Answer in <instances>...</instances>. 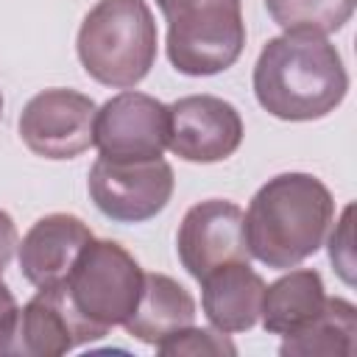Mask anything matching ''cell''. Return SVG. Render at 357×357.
I'll return each mask as SVG.
<instances>
[{
  "instance_id": "6",
  "label": "cell",
  "mask_w": 357,
  "mask_h": 357,
  "mask_svg": "<svg viewBox=\"0 0 357 357\" xmlns=\"http://www.w3.org/2000/svg\"><path fill=\"white\" fill-rule=\"evenodd\" d=\"M106 332L89 324L73 304L67 284L36 287V296L17 310L8 329L0 335V354L59 357L84 343L100 340Z\"/></svg>"
},
{
  "instance_id": "12",
  "label": "cell",
  "mask_w": 357,
  "mask_h": 357,
  "mask_svg": "<svg viewBox=\"0 0 357 357\" xmlns=\"http://www.w3.org/2000/svg\"><path fill=\"white\" fill-rule=\"evenodd\" d=\"M92 229L70 212H50L39 218L17 243V259L25 282L50 287L70 276L78 254L92 240Z\"/></svg>"
},
{
  "instance_id": "9",
  "label": "cell",
  "mask_w": 357,
  "mask_h": 357,
  "mask_svg": "<svg viewBox=\"0 0 357 357\" xmlns=\"http://www.w3.org/2000/svg\"><path fill=\"white\" fill-rule=\"evenodd\" d=\"M95 100L75 89H42L20 112V139L45 159H75L92 145Z\"/></svg>"
},
{
  "instance_id": "11",
  "label": "cell",
  "mask_w": 357,
  "mask_h": 357,
  "mask_svg": "<svg viewBox=\"0 0 357 357\" xmlns=\"http://www.w3.org/2000/svg\"><path fill=\"white\" fill-rule=\"evenodd\" d=\"M245 215L234 201L209 198L190 206L178 223L176 251L184 271L198 282L226 262H248Z\"/></svg>"
},
{
  "instance_id": "8",
  "label": "cell",
  "mask_w": 357,
  "mask_h": 357,
  "mask_svg": "<svg viewBox=\"0 0 357 357\" xmlns=\"http://www.w3.org/2000/svg\"><path fill=\"white\" fill-rule=\"evenodd\" d=\"M170 114L162 100L145 92L123 89L95 112L92 145L103 159L145 162L159 159L167 148Z\"/></svg>"
},
{
  "instance_id": "10",
  "label": "cell",
  "mask_w": 357,
  "mask_h": 357,
  "mask_svg": "<svg viewBox=\"0 0 357 357\" xmlns=\"http://www.w3.org/2000/svg\"><path fill=\"white\" fill-rule=\"evenodd\" d=\"M167 148L195 165L229 159L243 142V117L234 103L218 95H184L167 106Z\"/></svg>"
},
{
  "instance_id": "13",
  "label": "cell",
  "mask_w": 357,
  "mask_h": 357,
  "mask_svg": "<svg viewBox=\"0 0 357 357\" xmlns=\"http://www.w3.org/2000/svg\"><path fill=\"white\" fill-rule=\"evenodd\" d=\"M201 282V307L212 329L223 335L248 332L259 321L265 279L248 262H226Z\"/></svg>"
},
{
  "instance_id": "20",
  "label": "cell",
  "mask_w": 357,
  "mask_h": 357,
  "mask_svg": "<svg viewBox=\"0 0 357 357\" xmlns=\"http://www.w3.org/2000/svg\"><path fill=\"white\" fill-rule=\"evenodd\" d=\"M17 243H20V237H17L14 218L6 209H0V273L8 268V262L17 251Z\"/></svg>"
},
{
  "instance_id": "22",
  "label": "cell",
  "mask_w": 357,
  "mask_h": 357,
  "mask_svg": "<svg viewBox=\"0 0 357 357\" xmlns=\"http://www.w3.org/2000/svg\"><path fill=\"white\" fill-rule=\"evenodd\" d=\"M0 117H3V95H0Z\"/></svg>"
},
{
  "instance_id": "16",
  "label": "cell",
  "mask_w": 357,
  "mask_h": 357,
  "mask_svg": "<svg viewBox=\"0 0 357 357\" xmlns=\"http://www.w3.org/2000/svg\"><path fill=\"white\" fill-rule=\"evenodd\" d=\"M357 351V310L346 298H326L324 310L298 332L284 335L282 357H351Z\"/></svg>"
},
{
  "instance_id": "7",
  "label": "cell",
  "mask_w": 357,
  "mask_h": 357,
  "mask_svg": "<svg viewBox=\"0 0 357 357\" xmlns=\"http://www.w3.org/2000/svg\"><path fill=\"white\" fill-rule=\"evenodd\" d=\"M173 187V167L162 156L145 162H114L98 156L86 178L92 204L114 223H142L156 218L170 204Z\"/></svg>"
},
{
  "instance_id": "15",
  "label": "cell",
  "mask_w": 357,
  "mask_h": 357,
  "mask_svg": "<svg viewBox=\"0 0 357 357\" xmlns=\"http://www.w3.org/2000/svg\"><path fill=\"white\" fill-rule=\"evenodd\" d=\"M324 301H326V293H324L321 273L312 268H298L265 284L259 321L265 332L284 337L304 329L324 310Z\"/></svg>"
},
{
  "instance_id": "1",
  "label": "cell",
  "mask_w": 357,
  "mask_h": 357,
  "mask_svg": "<svg viewBox=\"0 0 357 357\" xmlns=\"http://www.w3.org/2000/svg\"><path fill=\"white\" fill-rule=\"evenodd\" d=\"M251 84L257 103L268 114L304 123L321 120L343 103L349 73L340 50L326 36L284 31L259 50Z\"/></svg>"
},
{
  "instance_id": "3",
  "label": "cell",
  "mask_w": 357,
  "mask_h": 357,
  "mask_svg": "<svg viewBox=\"0 0 357 357\" xmlns=\"http://www.w3.org/2000/svg\"><path fill=\"white\" fill-rule=\"evenodd\" d=\"M78 61L89 78L112 89L137 86L156 64L159 33L145 0H98L75 39Z\"/></svg>"
},
{
  "instance_id": "4",
  "label": "cell",
  "mask_w": 357,
  "mask_h": 357,
  "mask_svg": "<svg viewBox=\"0 0 357 357\" xmlns=\"http://www.w3.org/2000/svg\"><path fill=\"white\" fill-rule=\"evenodd\" d=\"M167 20V59L181 75H218L245 47L240 0H156Z\"/></svg>"
},
{
  "instance_id": "2",
  "label": "cell",
  "mask_w": 357,
  "mask_h": 357,
  "mask_svg": "<svg viewBox=\"0 0 357 357\" xmlns=\"http://www.w3.org/2000/svg\"><path fill=\"white\" fill-rule=\"evenodd\" d=\"M243 215L251 257L287 271L324 245L335 220V198L312 173H279L254 192Z\"/></svg>"
},
{
  "instance_id": "5",
  "label": "cell",
  "mask_w": 357,
  "mask_h": 357,
  "mask_svg": "<svg viewBox=\"0 0 357 357\" xmlns=\"http://www.w3.org/2000/svg\"><path fill=\"white\" fill-rule=\"evenodd\" d=\"M145 271L117 240H89L64 279L75 310L103 332L123 326L142 293Z\"/></svg>"
},
{
  "instance_id": "14",
  "label": "cell",
  "mask_w": 357,
  "mask_h": 357,
  "mask_svg": "<svg viewBox=\"0 0 357 357\" xmlns=\"http://www.w3.org/2000/svg\"><path fill=\"white\" fill-rule=\"evenodd\" d=\"M195 324V298L167 273H145L139 301L123 324L139 343L156 346L173 332Z\"/></svg>"
},
{
  "instance_id": "17",
  "label": "cell",
  "mask_w": 357,
  "mask_h": 357,
  "mask_svg": "<svg viewBox=\"0 0 357 357\" xmlns=\"http://www.w3.org/2000/svg\"><path fill=\"white\" fill-rule=\"evenodd\" d=\"M265 8L282 31L329 36L351 20L354 0H265Z\"/></svg>"
},
{
  "instance_id": "18",
  "label": "cell",
  "mask_w": 357,
  "mask_h": 357,
  "mask_svg": "<svg viewBox=\"0 0 357 357\" xmlns=\"http://www.w3.org/2000/svg\"><path fill=\"white\" fill-rule=\"evenodd\" d=\"M156 351L165 357H198V354H237V346L218 329H198V326H184L156 343Z\"/></svg>"
},
{
  "instance_id": "21",
  "label": "cell",
  "mask_w": 357,
  "mask_h": 357,
  "mask_svg": "<svg viewBox=\"0 0 357 357\" xmlns=\"http://www.w3.org/2000/svg\"><path fill=\"white\" fill-rule=\"evenodd\" d=\"M17 298H14V293L8 290V284L0 279V335L8 329V324L14 321V315H17Z\"/></svg>"
},
{
  "instance_id": "19",
  "label": "cell",
  "mask_w": 357,
  "mask_h": 357,
  "mask_svg": "<svg viewBox=\"0 0 357 357\" xmlns=\"http://www.w3.org/2000/svg\"><path fill=\"white\" fill-rule=\"evenodd\" d=\"M351 215H354V204H349L329 237V259L337 271V276L346 284H354V248H351Z\"/></svg>"
}]
</instances>
